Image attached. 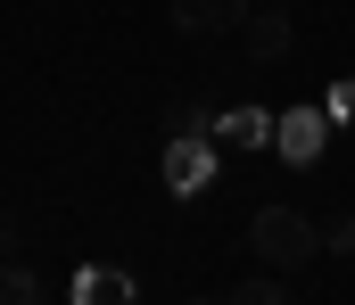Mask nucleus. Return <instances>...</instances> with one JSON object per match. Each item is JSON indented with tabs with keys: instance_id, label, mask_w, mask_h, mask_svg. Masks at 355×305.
<instances>
[{
	"instance_id": "obj_6",
	"label": "nucleus",
	"mask_w": 355,
	"mask_h": 305,
	"mask_svg": "<svg viewBox=\"0 0 355 305\" xmlns=\"http://www.w3.org/2000/svg\"><path fill=\"white\" fill-rule=\"evenodd\" d=\"M322 256H355V214H339V223H322Z\"/></svg>"
},
{
	"instance_id": "obj_8",
	"label": "nucleus",
	"mask_w": 355,
	"mask_h": 305,
	"mask_svg": "<svg viewBox=\"0 0 355 305\" xmlns=\"http://www.w3.org/2000/svg\"><path fill=\"white\" fill-rule=\"evenodd\" d=\"M281 8H297V0H281Z\"/></svg>"
},
{
	"instance_id": "obj_5",
	"label": "nucleus",
	"mask_w": 355,
	"mask_h": 305,
	"mask_svg": "<svg viewBox=\"0 0 355 305\" xmlns=\"http://www.w3.org/2000/svg\"><path fill=\"white\" fill-rule=\"evenodd\" d=\"M33 297H42V281L25 264H0V305H33Z\"/></svg>"
},
{
	"instance_id": "obj_3",
	"label": "nucleus",
	"mask_w": 355,
	"mask_h": 305,
	"mask_svg": "<svg viewBox=\"0 0 355 305\" xmlns=\"http://www.w3.org/2000/svg\"><path fill=\"white\" fill-rule=\"evenodd\" d=\"M240 50H248L257 66H281V58L297 50V25H289V8H281V0H257V8H248V25H240Z\"/></svg>"
},
{
	"instance_id": "obj_7",
	"label": "nucleus",
	"mask_w": 355,
	"mask_h": 305,
	"mask_svg": "<svg viewBox=\"0 0 355 305\" xmlns=\"http://www.w3.org/2000/svg\"><path fill=\"white\" fill-rule=\"evenodd\" d=\"M0 248H17V223H8V214H0Z\"/></svg>"
},
{
	"instance_id": "obj_4",
	"label": "nucleus",
	"mask_w": 355,
	"mask_h": 305,
	"mask_svg": "<svg viewBox=\"0 0 355 305\" xmlns=\"http://www.w3.org/2000/svg\"><path fill=\"white\" fill-rule=\"evenodd\" d=\"M289 289H297V272H272V264H265V272H248V281H232L223 297H232V305H281Z\"/></svg>"
},
{
	"instance_id": "obj_2",
	"label": "nucleus",
	"mask_w": 355,
	"mask_h": 305,
	"mask_svg": "<svg viewBox=\"0 0 355 305\" xmlns=\"http://www.w3.org/2000/svg\"><path fill=\"white\" fill-rule=\"evenodd\" d=\"M248 8L257 0H166V25H174L182 41H223V33L248 25Z\"/></svg>"
},
{
	"instance_id": "obj_1",
	"label": "nucleus",
	"mask_w": 355,
	"mask_h": 305,
	"mask_svg": "<svg viewBox=\"0 0 355 305\" xmlns=\"http://www.w3.org/2000/svg\"><path fill=\"white\" fill-rule=\"evenodd\" d=\"M248 248H257V264H272V272H306L322 256V223H306L297 206H257L248 214Z\"/></svg>"
}]
</instances>
